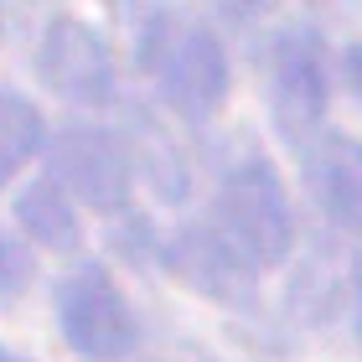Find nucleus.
Listing matches in <instances>:
<instances>
[{"label":"nucleus","mask_w":362,"mask_h":362,"mask_svg":"<svg viewBox=\"0 0 362 362\" xmlns=\"http://www.w3.org/2000/svg\"><path fill=\"white\" fill-rule=\"evenodd\" d=\"M47 176L62 181L73 202L104 212V218L124 212L129 197H135V160H129L124 140L104 124L57 129L52 145H47Z\"/></svg>","instance_id":"nucleus-4"},{"label":"nucleus","mask_w":362,"mask_h":362,"mask_svg":"<svg viewBox=\"0 0 362 362\" xmlns=\"http://www.w3.org/2000/svg\"><path fill=\"white\" fill-rule=\"evenodd\" d=\"M47 145V119L26 93L0 88V187H11Z\"/></svg>","instance_id":"nucleus-10"},{"label":"nucleus","mask_w":362,"mask_h":362,"mask_svg":"<svg viewBox=\"0 0 362 362\" xmlns=\"http://www.w3.org/2000/svg\"><path fill=\"white\" fill-rule=\"evenodd\" d=\"M16 223L26 228L31 243L52 254H73L83 243V223H78V202L68 197V187L52 176H37L16 192Z\"/></svg>","instance_id":"nucleus-9"},{"label":"nucleus","mask_w":362,"mask_h":362,"mask_svg":"<svg viewBox=\"0 0 362 362\" xmlns=\"http://www.w3.org/2000/svg\"><path fill=\"white\" fill-rule=\"evenodd\" d=\"M57 326L62 341L83 362H124L140 347V321L129 310L119 279H114L98 259L78 264L57 279Z\"/></svg>","instance_id":"nucleus-3"},{"label":"nucleus","mask_w":362,"mask_h":362,"mask_svg":"<svg viewBox=\"0 0 362 362\" xmlns=\"http://www.w3.org/2000/svg\"><path fill=\"white\" fill-rule=\"evenodd\" d=\"M310 192L341 233H362V140L321 135L310 145Z\"/></svg>","instance_id":"nucleus-7"},{"label":"nucleus","mask_w":362,"mask_h":362,"mask_svg":"<svg viewBox=\"0 0 362 362\" xmlns=\"http://www.w3.org/2000/svg\"><path fill=\"white\" fill-rule=\"evenodd\" d=\"M341 68H347V83H352V93L362 98V42H357V47H347V57H341Z\"/></svg>","instance_id":"nucleus-13"},{"label":"nucleus","mask_w":362,"mask_h":362,"mask_svg":"<svg viewBox=\"0 0 362 362\" xmlns=\"http://www.w3.org/2000/svg\"><path fill=\"white\" fill-rule=\"evenodd\" d=\"M171 269L187 279L197 295H207V300H243V290H249V269L238 264L233 254H228V243L212 233V223H192L181 228L171 238Z\"/></svg>","instance_id":"nucleus-8"},{"label":"nucleus","mask_w":362,"mask_h":362,"mask_svg":"<svg viewBox=\"0 0 362 362\" xmlns=\"http://www.w3.org/2000/svg\"><path fill=\"white\" fill-rule=\"evenodd\" d=\"M31 279H37V259H31V249H21L16 238L0 233V300L21 295Z\"/></svg>","instance_id":"nucleus-11"},{"label":"nucleus","mask_w":362,"mask_h":362,"mask_svg":"<svg viewBox=\"0 0 362 362\" xmlns=\"http://www.w3.org/2000/svg\"><path fill=\"white\" fill-rule=\"evenodd\" d=\"M0 37H6V11H0Z\"/></svg>","instance_id":"nucleus-15"},{"label":"nucleus","mask_w":362,"mask_h":362,"mask_svg":"<svg viewBox=\"0 0 362 362\" xmlns=\"http://www.w3.org/2000/svg\"><path fill=\"white\" fill-rule=\"evenodd\" d=\"M207 223L249 274L279 269L290 259V249H295L290 192H285V181H279V171L264 156H243L238 166L223 171Z\"/></svg>","instance_id":"nucleus-1"},{"label":"nucleus","mask_w":362,"mask_h":362,"mask_svg":"<svg viewBox=\"0 0 362 362\" xmlns=\"http://www.w3.org/2000/svg\"><path fill=\"white\" fill-rule=\"evenodd\" d=\"M140 62L156 78L160 104L181 119L202 124L228 98V47L207 21H181L160 11L140 37Z\"/></svg>","instance_id":"nucleus-2"},{"label":"nucleus","mask_w":362,"mask_h":362,"mask_svg":"<svg viewBox=\"0 0 362 362\" xmlns=\"http://www.w3.org/2000/svg\"><path fill=\"white\" fill-rule=\"evenodd\" d=\"M0 362H31V357H21V352H11V347H0Z\"/></svg>","instance_id":"nucleus-14"},{"label":"nucleus","mask_w":362,"mask_h":362,"mask_svg":"<svg viewBox=\"0 0 362 362\" xmlns=\"http://www.w3.org/2000/svg\"><path fill=\"white\" fill-rule=\"evenodd\" d=\"M347 295H352V332L362 341V249L352 254V264H347Z\"/></svg>","instance_id":"nucleus-12"},{"label":"nucleus","mask_w":362,"mask_h":362,"mask_svg":"<svg viewBox=\"0 0 362 362\" xmlns=\"http://www.w3.org/2000/svg\"><path fill=\"white\" fill-rule=\"evenodd\" d=\"M37 78L57 98H68L78 109H104L119 93V68L104 42V31H93L83 16H52L42 26L37 42Z\"/></svg>","instance_id":"nucleus-6"},{"label":"nucleus","mask_w":362,"mask_h":362,"mask_svg":"<svg viewBox=\"0 0 362 362\" xmlns=\"http://www.w3.org/2000/svg\"><path fill=\"white\" fill-rule=\"evenodd\" d=\"M332 104V68L316 26H285L269 47V109L285 140H310Z\"/></svg>","instance_id":"nucleus-5"}]
</instances>
